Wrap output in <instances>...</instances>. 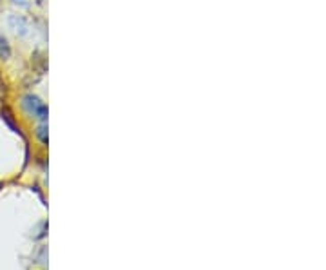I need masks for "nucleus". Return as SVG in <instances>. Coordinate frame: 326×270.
<instances>
[{
  "mask_svg": "<svg viewBox=\"0 0 326 270\" xmlns=\"http://www.w3.org/2000/svg\"><path fill=\"white\" fill-rule=\"evenodd\" d=\"M22 105H24L26 111H28L29 115L35 116V118L42 120V122H45V120H48V105H45V103L42 102L38 96L26 95L24 100H22Z\"/></svg>",
  "mask_w": 326,
  "mask_h": 270,
  "instance_id": "obj_1",
  "label": "nucleus"
},
{
  "mask_svg": "<svg viewBox=\"0 0 326 270\" xmlns=\"http://www.w3.org/2000/svg\"><path fill=\"white\" fill-rule=\"evenodd\" d=\"M2 120L8 123L9 129H11L13 132H16V134H22V131H20V127L16 125L15 118H13V112H11V109H9V107H2Z\"/></svg>",
  "mask_w": 326,
  "mask_h": 270,
  "instance_id": "obj_2",
  "label": "nucleus"
},
{
  "mask_svg": "<svg viewBox=\"0 0 326 270\" xmlns=\"http://www.w3.org/2000/svg\"><path fill=\"white\" fill-rule=\"evenodd\" d=\"M11 56V48H9V42L4 35H0V58L2 60H9Z\"/></svg>",
  "mask_w": 326,
  "mask_h": 270,
  "instance_id": "obj_3",
  "label": "nucleus"
},
{
  "mask_svg": "<svg viewBox=\"0 0 326 270\" xmlns=\"http://www.w3.org/2000/svg\"><path fill=\"white\" fill-rule=\"evenodd\" d=\"M36 134H38L40 142H42V143H48V125H45V122H42V125L38 127Z\"/></svg>",
  "mask_w": 326,
  "mask_h": 270,
  "instance_id": "obj_4",
  "label": "nucleus"
},
{
  "mask_svg": "<svg viewBox=\"0 0 326 270\" xmlns=\"http://www.w3.org/2000/svg\"><path fill=\"white\" fill-rule=\"evenodd\" d=\"M15 2H18V0H15Z\"/></svg>",
  "mask_w": 326,
  "mask_h": 270,
  "instance_id": "obj_5",
  "label": "nucleus"
}]
</instances>
